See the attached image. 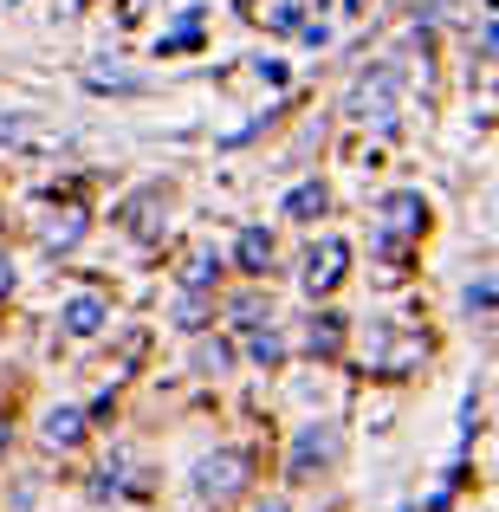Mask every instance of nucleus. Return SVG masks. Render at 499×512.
<instances>
[{
    "mask_svg": "<svg viewBox=\"0 0 499 512\" xmlns=\"http://www.w3.org/2000/svg\"><path fill=\"white\" fill-rule=\"evenodd\" d=\"M247 474H253L247 454H240V448H221V454H208V461L195 467V487L208 493V500H227V493L247 487Z\"/></svg>",
    "mask_w": 499,
    "mask_h": 512,
    "instance_id": "1",
    "label": "nucleus"
},
{
    "mask_svg": "<svg viewBox=\"0 0 499 512\" xmlns=\"http://www.w3.org/2000/svg\"><path fill=\"white\" fill-rule=\"evenodd\" d=\"M344 273H350V247L344 240H318L312 260H305V292H312V299H331V292L344 286Z\"/></svg>",
    "mask_w": 499,
    "mask_h": 512,
    "instance_id": "2",
    "label": "nucleus"
},
{
    "mask_svg": "<svg viewBox=\"0 0 499 512\" xmlns=\"http://www.w3.org/2000/svg\"><path fill=\"white\" fill-rule=\"evenodd\" d=\"M85 227H91V214H85V208H78V201H72V208H65V214H52V221H46V247H52V253L78 247V240H85Z\"/></svg>",
    "mask_w": 499,
    "mask_h": 512,
    "instance_id": "3",
    "label": "nucleus"
},
{
    "mask_svg": "<svg viewBox=\"0 0 499 512\" xmlns=\"http://www.w3.org/2000/svg\"><path fill=\"white\" fill-rule=\"evenodd\" d=\"M59 325L72 331V338L98 331V325H104V299H91V292H85V299H72V305H65V318H59Z\"/></svg>",
    "mask_w": 499,
    "mask_h": 512,
    "instance_id": "4",
    "label": "nucleus"
},
{
    "mask_svg": "<svg viewBox=\"0 0 499 512\" xmlns=\"http://www.w3.org/2000/svg\"><path fill=\"white\" fill-rule=\"evenodd\" d=\"M331 448H337V435L325 428V435H299V461H292V474H312V461H331Z\"/></svg>",
    "mask_w": 499,
    "mask_h": 512,
    "instance_id": "5",
    "label": "nucleus"
},
{
    "mask_svg": "<svg viewBox=\"0 0 499 512\" xmlns=\"http://www.w3.org/2000/svg\"><path fill=\"white\" fill-rule=\"evenodd\" d=\"M240 266H247V273H260V266H273V234H260V227H247V234H240Z\"/></svg>",
    "mask_w": 499,
    "mask_h": 512,
    "instance_id": "6",
    "label": "nucleus"
},
{
    "mask_svg": "<svg viewBox=\"0 0 499 512\" xmlns=\"http://www.w3.org/2000/svg\"><path fill=\"white\" fill-rule=\"evenodd\" d=\"M78 435H85V415H78V409H52V415H46V441H59V448H72Z\"/></svg>",
    "mask_w": 499,
    "mask_h": 512,
    "instance_id": "7",
    "label": "nucleus"
},
{
    "mask_svg": "<svg viewBox=\"0 0 499 512\" xmlns=\"http://www.w3.org/2000/svg\"><path fill=\"white\" fill-rule=\"evenodd\" d=\"M318 208H325V182H305V188H292L286 214H299V221H305V214H318Z\"/></svg>",
    "mask_w": 499,
    "mask_h": 512,
    "instance_id": "8",
    "label": "nucleus"
},
{
    "mask_svg": "<svg viewBox=\"0 0 499 512\" xmlns=\"http://www.w3.org/2000/svg\"><path fill=\"white\" fill-rule=\"evenodd\" d=\"M214 273H221V253H195V260H188V273H182V279H188V292H201V286H208Z\"/></svg>",
    "mask_w": 499,
    "mask_h": 512,
    "instance_id": "9",
    "label": "nucleus"
},
{
    "mask_svg": "<svg viewBox=\"0 0 499 512\" xmlns=\"http://www.w3.org/2000/svg\"><path fill=\"white\" fill-rule=\"evenodd\" d=\"M389 227H422V201H409V195H402V201H389Z\"/></svg>",
    "mask_w": 499,
    "mask_h": 512,
    "instance_id": "10",
    "label": "nucleus"
},
{
    "mask_svg": "<svg viewBox=\"0 0 499 512\" xmlns=\"http://www.w3.org/2000/svg\"><path fill=\"white\" fill-rule=\"evenodd\" d=\"M247 357H253V363H279V357H286V344H279L273 331H260V338L247 344Z\"/></svg>",
    "mask_w": 499,
    "mask_h": 512,
    "instance_id": "11",
    "label": "nucleus"
},
{
    "mask_svg": "<svg viewBox=\"0 0 499 512\" xmlns=\"http://www.w3.org/2000/svg\"><path fill=\"white\" fill-rule=\"evenodd\" d=\"M201 318H208L201 292H182V305H175V325H201Z\"/></svg>",
    "mask_w": 499,
    "mask_h": 512,
    "instance_id": "12",
    "label": "nucleus"
},
{
    "mask_svg": "<svg viewBox=\"0 0 499 512\" xmlns=\"http://www.w3.org/2000/svg\"><path fill=\"white\" fill-rule=\"evenodd\" d=\"M331 344H337V325L325 318V325H312V357H331Z\"/></svg>",
    "mask_w": 499,
    "mask_h": 512,
    "instance_id": "13",
    "label": "nucleus"
},
{
    "mask_svg": "<svg viewBox=\"0 0 499 512\" xmlns=\"http://www.w3.org/2000/svg\"><path fill=\"white\" fill-rule=\"evenodd\" d=\"M26 130H33V117H0V137H7V143L26 137Z\"/></svg>",
    "mask_w": 499,
    "mask_h": 512,
    "instance_id": "14",
    "label": "nucleus"
},
{
    "mask_svg": "<svg viewBox=\"0 0 499 512\" xmlns=\"http://www.w3.org/2000/svg\"><path fill=\"white\" fill-rule=\"evenodd\" d=\"M13 286V260H7V253H0V292H7Z\"/></svg>",
    "mask_w": 499,
    "mask_h": 512,
    "instance_id": "15",
    "label": "nucleus"
},
{
    "mask_svg": "<svg viewBox=\"0 0 499 512\" xmlns=\"http://www.w3.org/2000/svg\"><path fill=\"white\" fill-rule=\"evenodd\" d=\"M7 441H13V428H7V415H0V454H7Z\"/></svg>",
    "mask_w": 499,
    "mask_h": 512,
    "instance_id": "16",
    "label": "nucleus"
}]
</instances>
